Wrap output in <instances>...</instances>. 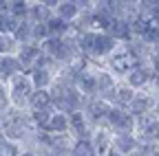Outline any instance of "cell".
Returning a JSON list of instances; mask_svg holds the SVG:
<instances>
[{
    "label": "cell",
    "instance_id": "cell-17",
    "mask_svg": "<svg viewBox=\"0 0 159 156\" xmlns=\"http://www.w3.org/2000/svg\"><path fill=\"white\" fill-rule=\"evenodd\" d=\"M69 156H97V152H95V145L91 139H77V141H73Z\"/></svg>",
    "mask_w": 159,
    "mask_h": 156
},
{
    "label": "cell",
    "instance_id": "cell-23",
    "mask_svg": "<svg viewBox=\"0 0 159 156\" xmlns=\"http://www.w3.org/2000/svg\"><path fill=\"white\" fill-rule=\"evenodd\" d=\"M108 156H124V154H119V152H115V150H111V152H108Z\"/></svg>",
    "mask_w": 159,
    "mask_h": 156
},
{
    "label": "cell",
    "instance_id": "cell-4",
    "mask_svg": "<svg viewBox=\"0 0 159 156\" xmlns=\"http://www.w3.org/2000/svg\"><path fill=\"white\" fill-rule=\"evenodd\" d=\"M7 88H9V101H11V108H16V110H25V108H29V101H31V97H33V92H35L29 73H20V75H16L13 79L7 82Z\"/></svg>",
    "mask_w": 159,
    "mask_h": 156
},
{
    "label": "cell",
    "instance_id": "cell-15",
    "mask_svg": "<svg viewBox=\"0 0 159 156\" xmlns=\"http://www.w3.org/2000/svg\"><path fill=\"white\" fill-rule=\"evenodd\" d=\"M55 13H53V9L51 7H47L44 2H29V18L27 20L29 22H33V24H44V22H49L51 18H53Z\"/></svg>",
    "mask_w": 159,
    "mask_h": 156
},
{
    "label": "cell",
    "instance_id": "cell-6",
    "mask_svg": "<svg viewBox=\"0 0 159 156\" xmlns=\"http://www.w3.org/2000/svg\"><path fill=\"white\" fill-rule=\"evenodd\" d=\"M124 82L133 88V90H144L148 86H155V73L150 68V64L142 62L137 68H133L126 77H124Z\"/></svg>",
    "mask_w": 159,
    "mask_h": 156
},
{
    "label": "cell",
    "instance_id": "cell-13",
    "mask_svg": "<svg viewBox=\"0 0 159 156\" xmlns=\"http://www.w3.org/2000/svg\"><path fill=\"white\" fill-rule=\"evenodd\" d=\"M135 95H137V90H133L126 82H124V84H117V88H115V92H113L111 103H113V106H117V108L128 110V108H130V103H133V99H135Z\"/></svg>",
    "mask_w": 159,
    "mask_h": 156
},
{
    "label": "cell",
    "instance_id": "cell-24",
    "mask_svg": "<svg viewBox=\"0 0 159 156\" xmlns=\"http://www.w3.org/2000/svg\"><path fill=\"white\" fill-rule=\"evenodd\" d=\"M2 119H5V116H2V114H0V125H2Z\"/></svg>",
    "mask_w": 159,
    "mask_h": 156
},
{
    "label": "cell",
    "instance_id": "cell-18",
    "mask_svg": "<svg viewBox=\"0 0 159 156\" xmlns=\"http://www.w3.org/2000/svg\"><path fill=\"white\" fill-rule=\"evenodd\" d=\"M0 156H20V145L16 141L0 136Z\"/></svg>",
    "mask_w": 159,
    "mask_h": 156
},
{
    "label": "cell",
    "instance_id": "cell-3",
    "mask_svg": "<svg viewBox=\"0 0 159 156\" xmlns=\"http://www.w3.org/2000/svg\"><path fill=\"white\" fill-rule=\"evenodd\" d=\"M106 62H108V70L113 75H117V77H126L133 68H137L139 64H142V60L133 53L128 42H119L117 48L108 55Z\"/></svg>",
    "mask_w": 159,
    "mask_h": 156
},
{
    "label": "cell",
    "instance_id": "cell-21",
    "mask_svg": "<svg viewBox=\"0 0 159 156\" xmlns=\"http://www.w3.org/2000/svg\"><path fill=\"white\" fill-rule=\"evenodd\" d=\"M20 156H38V154L31 152V150H25V152H20Z\"/></svg>",
    "mask_w": 159,
    "mask_h": 156
},
{
    "label": "cell",
    "instance_id": "cell-22",
    "mask_svg": "<svg viewBox=\"0 0 159 156\" xmlns=\"http://www.w3.org/2000/svg\"><path fill=\"white\" fill-rule=\"evenodd\" d=\"M124 2H126V5H133V7H137V2H139V0H124Z\"/></svg>",
    "mask_w": 159,
    "mask_h": 156
},
{
    "label": "cell",
    "instance_id": "cell-20",
    "mask_svg": "<svg viewBox=\"0 0 159 156\" xmlns=\"http://www.w3.org/2000/svg\"><path fill=\"white\" fill-rule=\"evenodd\" d=\"M148 156H159V145H155V147L148 152Z\"/></svg>",
    "mask_w": 159,
    "mask_h": 156
},
{
    "label": "cell",
    "instance_id": "cell-9",
    "mask_svg": "<svg viewBox=\"0 0 159 156\" xmlns=\"http://www.w3.org/2000/svg\"><path fill=\"white\" fill-rule=\"evenodd\" d=\"M139 147L142 141L137 139V134H113V150L124 154V156H133Z\"/></svg>",
    "mask_w": 159,
    "mask_h": 156
},
{
    "label": "cell",
    "instance_id": "cell-10",
    "mask_svg": "<svg viewBox=\"0 0 159 156\" xmlns=\"http://www.w3.org/2000/svg\"><path fill=\"white\" fill-rule=\"evenodd\" d=\"M91 141L95 145L97 156H108V152L113 150V132L108 128H93Z\"/></svg>",
    "mask_w": 159,
    "mask_h": 156
},
{
    "label": "cell",
    "instance_id": "cell-8",
    "mask_svg": "<svg viewBox=\"0 0 159 156\" xmlns=\"http://www.w3.org/2000/svg\"><path fill=\"white\" fill-rule=\"evenodd\" d=\"M75 88L82 92L86 99L97 97V70H95L93 66H89L86 70L77 73V77H75Z\"/></svg>",
    "mask_w": 159,
    "mask_h": 156
},
{
    "label": "cell",
    "instance_id": "cell-11",
    "mask_svg": "<svg viewBox=\"0 0 159 156\" xmlns=\"http://www.w3.org/2000/svg\"><path fill=\"white\" fill-rule=\"evenodd\" d=\"M29 77H31L35 90H51V86L55 84V77H53V73H51L49 66H35V68H31Z\"/></svg>",
    "mask_w": 159,
    "mask_h": 156
},
{
    "label": "cell",
    "instance_id": "cell-5",
    "mask_svg": "<svg viewBox=\"0 0 159 156\" xmlns=\"http://www.w3.org/2000/svg\"><path fill=\"white\" fill-rule=\"evenodd\" d=\"M157 106H159V90L157 88H152V90L144 88V90H137V95H135V99H133L128 112L139 119V116H146V114L157 112Z\"/></svg>",
    "mask_w": 159,
    "mask_h": 156
},
{
    "label": "cell",
    "instance_id": "cell-19",
    "mask_svg": "<svg viewBox=\"0 0 159 156\" xmlns=\"http://www.w3.org/2000/svg\"><path fill=\"white\" fill-rule=\"evenodd\" d=\"M11 101H9V88L5 82H0V112H2L5 108H9Z\"/></svg>",
    "mask_w": 159,
    "mask_h": 156
},
{
    "label": "cell",
    "instance_id": "cell-2",
    "mask_svg": "<svg viewBox=\"0 0 159 156\" xmlns=\"http://www.w3.org/2000/svg\"><path fill=\"white\" fill-rule=\"evenodd\" d=\"M31 130H35V125L31 121V114H25L22 110H16V108L5 116L2 125H0V134L9 141H16V143L25 141V136Z\"/></svg>",
    "mask_w": 159,
    "mask_h": 156
},
{
    "label": "cell",
    "instance_id": "cell-16",
    "mask_svg": "<svg viewBox=\"0 0 159 156\" xmlns=\"http://www.w3.org/2000/svg\"><path fill=\"white\" fill-rule=\"evenodd\" d=\"M53 108V92L51 90H35L31 101H29V110H47Z\"/></svg>",
    "mask_w": 159,
    "mask_h": 156
},
{
    "label": "cell",
    "instance_id": "cell-12",
    "mask_svg": "<svg viewBox=\"0 0 159 156\" xmlns=\"http://www.w3.org/2000/svg\"><path fill=\"white\" fill-rule=\"evenodd\" d=\"M40 132H49V134H71V123H69V114L66 112H53L51 114V119L47 123L44 130H40Z\"/></svg>",
    "mask_w": 159,
    "mask_h": 156
},
{
    "label": "cell",
    "instance_id": "cell-1",
    "mask_svg": "<svg viewBox=\"0 0 159 156\" xmlns=\"http://www.w3.org/2000/svg\"><path fill=\"white\" fill-rule=\"evenodd\" d=\"M117 40L106 31H86L80 33V51L89 60H108V55L117 48Z\"/></svg>",
    "mask_w": 159,
    "mask_h": 156
},
{
    "label": "cell",
    "instance_id": "cell-14",
    "mask_svg": "<svg viewBox=\"0 0 159 156\" xmlns=\"http://www.w3.org/2000/svg\"><path fill=\"white\" fill-rule=\"evenodd\" d=\"M53 13H55L57 18H62L64 22L73 24V22L77 20V18H80L82 9H80V7H77V2H73V0H60L57 7L53 9Z\"/></svg>",
    "mask_w": 159,
    "mask_h": 156
},
{
    "label": "cell",
    "instance_id": "cell-7",
    "mask_svg": "<svg viewBox=\"0 0 159 156\" xmlns=\"http://www.w3.org/2000/svg\"><path fill=\"white\" fill-rule=\"evenodd\" d=\"M42 53H44V51H42V44L29 42V44H20V46H18L16 57L20 60V64H22V68H25V73H29L31 68L38 66L40 57H42Z\"/></svg>",
    "mask_w": 159,
    "mask_h": 156
}]
</instances>
